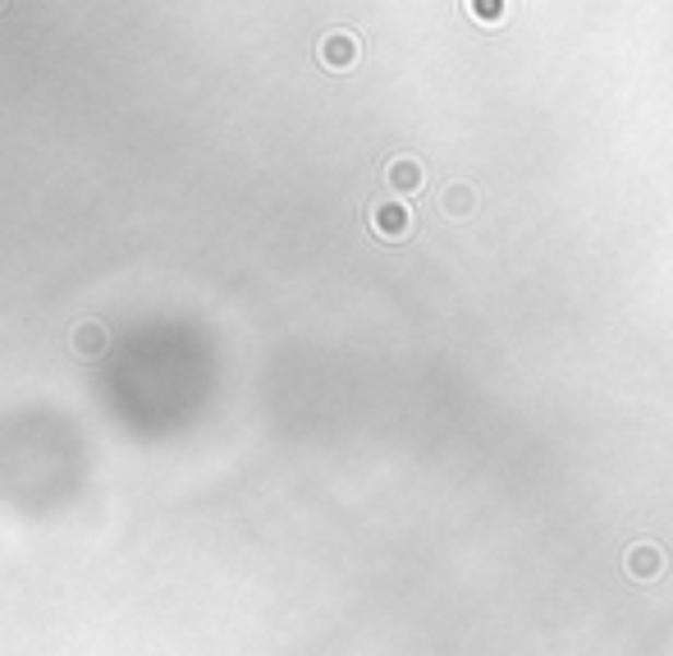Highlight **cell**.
<instances>
[{
    "label": "cell",
    "mask_w": 673,
    "mask_h": 656,
    "mask_svg": "<svg viewBox=\"0 0 673 656\" xmlns=\"http://www.w3.org/2000/svg\"><path fill=\"white\" fill-rule=\"evenodd\" d=\"M317 56H321L326 69H334V74H340V69H353V65H357V37L344 33V28H334V33L321 37Z\"/></svg>",
    "instance_id": "obj_1"
},
{
    "label": "cell",
    "mask_w": 673,
    "mask_h": 656,
    "mask_svg": "<svg viewBox=\"0 0 673 656\" xmlns=\"http://www.w3.org/2000/svg\"><path fill=\"white\" fill-rule=\"evenodd\" d=\"M69 344H74L79 359H102L106 349H110V331H106L102 321H79L74 336H69Z\"/></svg>",
    "instance_id": "obj_2"
},
{
    "label": "cell",
    "mask_w": 673,
    "mask_h": 656,
    "mask_svg": "<svg viewBox=\"0 0 673 656\" xmlns=\"http://www.w3.org/2000/svg\"><path fill=\"white\" fill-rule=\"evenodd\" d=\"M371 225H376V234H385V239H399V234H408V212L399 202H380L371 212Z\"/></svg>",
    "instance_id": "obj_3"
},
{
    "label": "cell",
    "mask_w": 673,
    "mask_h": 656,
    "mask_svg": "<svg viewBox=\"0 0 673 656\" xmlns=\"http://www.w3.org/2000/svg\"><path fill=\"white\" fill-rule=\"evenodd\" d=\"M390 184L399 194H413L417 184H422V171H417V161H394L390 166Z\"/></svg>",
    "instance_id": "obj_4"
},
{
    "label": "cell",
    "mask_w": 673,
    "mask_h": 656,
    "mask_svg": "<svg viewBox=\"0 0 673 656\" xmlns=\"http://www.w3.org/2000/svg\"><path fill=\"white\" fill-rule=\"evenodd\" d=\"M468 10H472V19H499L504 0H468Z\"/></svg>",
    "instance_id": "obj_5"
},
{
    "label": "cell",
    "mask_w": 673,
    "mask_h": 656,
    "mask_svg": "<svg viewBox=\"0 0 673 656\" xmlns=\"http://www.w3.org/2000/svg\"><path fill=\"white\" fill-rule=\"evenodd\" d=\"M0 10H5V0H0Z\"/></svg>",
    "instance_id": "obj_6"
}]
</instances>
